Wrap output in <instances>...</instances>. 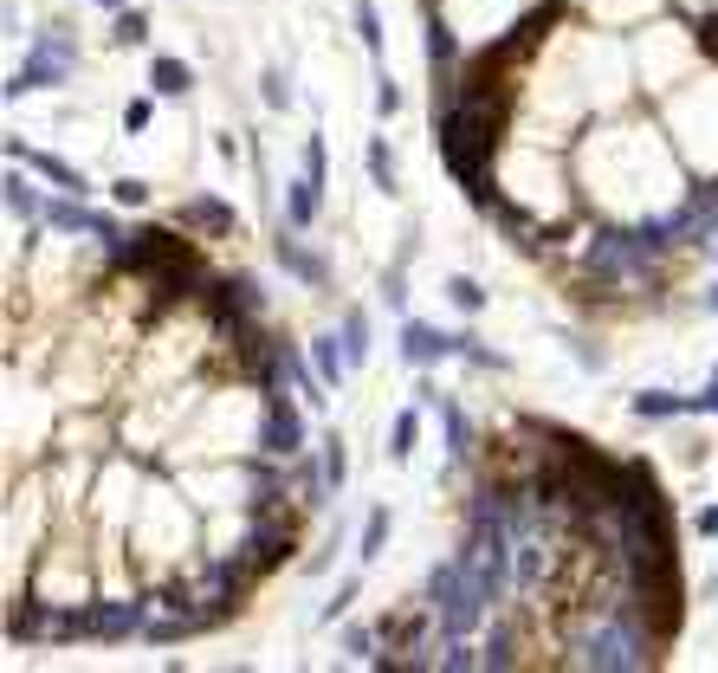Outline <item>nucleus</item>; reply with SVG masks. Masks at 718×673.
<instances>
[{"instance_id":"nucleus-1","label":"nucleus","mask_w":718,"mask_h":673,"mask_svg":"<svg viewBox=\"0 0 718 673\" xmlns=\"http://www.w3.org/2000/svg\"><path fill=\"white\" fill-rule=\"evenodd\" d=\"M72 65H78V46H72V39H65V33H39V39H33V52H26V65L13 72L7 98H26V91L65 85V78H72Z\"/></svg>"},{"instance_id":"nucleus-2","label":"nucleus","mask_w":718,"mask_h":673,"mask_svg":"<svg viewBox=\"0 0 718 673\" xmlns=\"http://www.w3.org/2000/svg\"><path fill=\"white\" fill-rule=\"evenodd\" d=\"M266 460H298L305 453V415L285 402L279 389H266V408H259V441H253Z\"/></svg>"},{"instance_id":"nucleus-3","label":"nucleus","mask_w":718,"mask_h":673,"mask_svg":"<svg viewBox=\"0 0 718 673\" xmlns=\"http://www.w3.org/2000/svg\"><path fill=\"white\" fill-rule=\"evenodd\" d=\"M136 628H143V602H130V596H104V602L85 609V635L91 641H130Z\"/></svg>"},{"instance_id":"nucleus-4","label":"nucleus","mask_w":718,"mask_h":673,"mask_svg":"<svg viewBox=\"0 0 718 673\" xmlns=\"http://www.w3.org/2000/svg\"><path fill=\"white\" fill-rule=\"evenodd\" d=\"M460 350H466V337H447V331H434V324H421V318L402 324V356H408L414 369L447 363V356H460Z\"/></svg>"},{"instance_id":"nucleus-5","label":"nucleus","mask_w":718,"mask_h":673,"mask_svg":"<svg viewBox=\"0 0 718 673\" xmlns=\"http://www.w3.org/2000/svg\"><path fill=\"white\" fill-rule=\"evenodd\" d=\"M175 227H182V233H233V208H227V201H214V195L182 201V208H175Z\"/></svg>"},{"instance_id":"nucleus-6","label":"nucleus","mask_w":718,"mask_h":673,"mask_svg":"<svg viewBox=\"0 0 718 673\" xmlns=\"http://www.w3.org/2000/svg\"><path fill=\"white\" fill-rule=\"evenodd\" d=\"M279 266L292 272V279H305V285H330V266L311 253V246H298V240H285L279 233Z\"/></svg>"},{"instance_id":"nucleus-7","label":"nucleus","mask_w":718,"mask_h":673,"mask_svg":"<svg viewBox=\"0 0 718 673\" xmlns=\"http://www.w3.org/2000/svg\"><path fill=\"white\" fill-rule=\"evenodd\" d=\"M149 91H156V98H188V91H195V65L156 59V65H149Z\"/></svg>"},{"instance_id":"nucleus-8","label":"nucleus","mask_w":718,"mask_h":673,"mask_svg":"<svg viewBox=\"0 0 718 673\" xmlns=\"http://www.w3.org/2000/svg\"><path fill=\"white\" fill-rule=\"evenodd\" d=\"M13 156H26V169H39V175H52V182L65 188V195H91V182L72 169V162H59V156H39V149H13Z\"/></svg>"},{"instance_id":"nucleus-9","label":"nucleus","mask_w":718,"mask_h":673,"mask_svg":"<svg viewBox=\"0 0 718 673\" xmlns=\"http://www.w3.org/2000/svg\"><path fill=\"white\" fill-rule=\"evenodd\" d=\"M440 428H447V453L453 460H473V428H466L460 402H447V395H440Z\"/></svg>"},{"instance_id":"nucleus-10","label":"nucleus","mask_w":718,"mask_h":673,"mask_svg":"<svg viewBox=\"0 0 718 673\" xmlns=\"http://www.w3.org/2000/svg\"><path fill=\"white\" fill-rule=\"evenodd\" d=\"M311 363L324 382H343V369H350V350H343V337H317L311 343Z\"/></svg>"},{"instance_id":"nucleus-11","label":"nucleus","mask_w":718,"mask_h":673,"mask_svg":"<svg viewBox=\"0 0 718 673\" xmlns=\"http://www.w3.org/2000/svg\"><path fill=\"white\" fill-rule=\"evenodd\" d=\"M479 654H486V667H518V661H524V654H518V628L499 622V628L486 635V648H479Z\"/></svg>"},{"instance_id":"nucleus-12","label":"nucleus","mask_w":718,"mask_h":673,"mask_svg":"<svg viewBox=\"0 0 718 673\" xmlns=\"http://www.w3.org/2000/svg\"><path fill=\"white\" fill-rule=\"evenodd\" d=\"M317 188H324V182H311V175H305V182H292V195H285V221H292V227H311L317 221Z\"/></svg>"},{"instance_id":"nucleus-13","label":"nucleus","mask_w":718,"mask_h":673,"mask_svg":"<svg viewBox=\"0 0 718 673\" xmlns=\"http://www.w3.org/2000/svg\"><path fill=\"white\" fill-rule=\"evenodd\" d=\"M414 441H421V408H402V415H395V428H389V460H408Z\"/></svg>"},{"instance_id":"nucleus-14","label":"nucleus","mask_w":718,"mask_h":673,"mask_svg":"<svg viewBox=\"0 0 718 673\" xmlns=\"http://www.w3.org/2000/svg\"><path fill=\"white\" fill-rule=\"evenodd\" d=\"M343 350H350V369L369 363V311H343Z\"/></svg>"},{"instance_id":"nucleus-15","label":"nucleus","mask_w":718,"mask_h":673,"mask_svg":"<svg viewBox=\"0 0 718 673\" xmlns=\"http://www.w3.org/2000/svg\"><path fill=\"white\" fill-rule=\"evenodd\" d=\"M634 415H647V421H667V415H686V395H667V389H647V395H634Z\"/></svg>"},{"instance_id":"nucleus-16","label":"nucleus","mask_w":718,"mask_h":673,"mask_svg":"<svg viewBox=\"0 0 718 673\" xmlns=\"http://www.w3.org/2000/svg\"><path fill=\"white\" fill-rule=\"evenodd\" d=\"M110 39H117V46H143L149 39V7H123L117 26H110Z\"/></svg>"},{"instance_id":"nucleus-17","label":"nucleus","mask_w":718,"mask_h":673,"mask_svg":"<svg viewBox=\"0 0 718 673\" xmlns=\"http://www.w3.org/2000/svg\"><path fill=\"white\" fill-rule=\"evenodd\" d=\"M317 466H324L330 492H343V479H350V453H343V434H330V441H324V453H317Z\"/></svg>"},{"instance_id":"nucleus-18","label":"nucleus","mask_w":718,"mask_h":673,"mask_svg":"<svg viewBox=\"0 0 718 673\" xmlns=\"http://www.w3.org/2000/svg\"><path fill=\"white\" fill-rule=\"evenodd\" d=\"M7 208H13V214H26V221H39V214H46V201H39V188H33V182L7 175Z\"/></svg>"},{"instance_id":"nucleus-19","label":"nucleus","mask_w":718,"mask_h":673,"mask_svg":"<svg viewBox=\"0 0 718 673\" xmlns=\"http://www.w3.org/2000/svg\"><path fill=\"white\" fill-rule=\"evenodd\" d=\"M382 544H389V512L376 505V512H369V525H363V544H356V557L376 563V557H382Z\"/></svg>"},{"instance_id":"nucleus-20","label":"nucleus","mask_w":718,"mask_h":673,"mask_svg":"<svg viewBox=\"0 0 718 673\" xmlns=\"http://www.w3.org/2000/svg\"><path fill=\"white\" fill-rule=\"evenodd\" d=\"M369 182H376L382 195H395V156H389V143H382V136L369 143Z\"/></svg>"},{"instance_id":"nucleus-21","label":"nucleus","mask_w":718,"mask_h":673,"mask_svg":"<svg viewBox=\"0 0 718 673\" xmlns=\"http://www.w3.org/2000/svg\"><path fill=\"white\" fill-rule=\"evenodd\" d=\"M356 33H363L369 52H382V13H376V0H356Z\"/></svg>"},{"instance_id":"nucleus-22","label":"nucleus","mask_w":718,"mask_h":673,"mask_svg":"<svg viewBox=\"0 0 718 673\" xmlns=\"http://www.w3.org/2000/svg\"><path fill=\"white\" fill-rule=\"evenodd\" d=\"M447 298L460 311H486V292H479V279H466V272H460V279H447Z\"/></svg>"},{"instance_id":"nucleus-23","label":"nucleus","mask_w":718,"mask_h":673,"mask_svg":"<svg viewBox=\"0 0 718 673\" xmlns=\"http://www.w3.org/2000/svg\"><path fill=\"white\" fill-rule=\"evenodd\" d=\"M259 85H266V104H272V111H285V104H292V85H285V72H279V65H272V72L259 78Z\"/></svg>"},{"instance_id":"nucleus-24","label":"nucleus","mask_w":718,"mask_h":673,"mask_svg":"<svg viewBox=\"0 0 718 673\" xmlns=\"http://www.w3.org/2000/svg\"><path fill=\"white\" fill-rule=\"evenodd\" d=\"M110 195H117L123 208H143V201H149V182H136V175H123V182H110Z\"/></svg>"},{"instance_id":"nucleus-25","label":"nucleus","mask_w":718,"mask_h":673,"mask_svg":"<svg viewBox=\"0 0 718 673\" xmlns=\"http://www.w3.org/2000/svg\"><path fill=\"white\" fill-rule=\"evenodd\" d=\"M395 111H402V85L382 78V85H376V117H395Z\"/></svg>"},{"instance_id":"nucleus-26","label":"nucleus","mask_w":718,"mask_h":673,"mask_svg":"<svg viewBox=\"0 0 718 673\" xmlns=\"http://www.w3.org/2000/svg\"><path fill=\"white\" fill-rule=\"evenodd\" d=\"M382 635H369V628H350V635H343V648H350V661H369V648H376Z\"/></svg>"},{"instance_id":"nucleus-27","label":"nucleus","mask_w":718,"mask_h":673,"mask_svg":"<svg viewBox=\"0 0 718 673\" xmlns=\"http://www.w3.org/2000/svg\"><path fill=\"white\" fill-rule=\"evenodd\" d=\"M350 602H356V576H350V583H343V589H337V596H330V602H324V622H337V615L350 609Z\"/></svg>"},{"instance_id":"nucleus-28","label":"nucleus","mask_w":718,"mask_h":673,"mask_svg":"<svg viewBox=\"0 0 718 673\" xmlns=\"http://www.w3.org/2000/svg\"><path fill=\"white\" fill-rule=\"evenodd\" d=\"M305 175H311V182H324V136H311V143H305Z\"/></svg>"},{"instance_id":"nucleus-29","label":"nucleus","mask_w":718,"mask_h":673,"mask_svg":"<svg viewBox=\"0 0 718 673\" xmlns=\"http://www.w3.org/2000/svg\"><path fill=\"white\" fill-rule=\"evenodd\" d=\"M686 415H718V376H712L706 395H686Z\"/></svg>"},{"instance_id":"nucleus-30","label":"nucleus","mask_w":718,"mask_h":673,"mask_svg":"<svg viewBox=\"0 0 718 673\" xmlns=\"http://www.w3.org/2000/svg\"><path fill=\"white\" fill-rule=\"evenodd\" d=\"M149 123V98H136V104H123V130H143Z\"/></svg>"},{"instance_id":"nucleus-31","label":"nucleus","mask_w":718,"mask_h":673,"mask_svg":"<svg viewBox=\"0 0 718 673\" xmlns=\"http://www.w3.org/2000/svg\"><path fill=\"white\" fill-rule=\"evenodd\" d=\"M98 7H110V13H123V7H130V0H98Z\"/></svg>"},{"instance_id":"nucleus-32","label":"nucleus","mask_w":718,"mask_h":673,"mask_svg":"<svg viewBox=\"0 0 718 673\" xmlns=\"http://www.w3.org/2000/svg\"><path fill=\"white\" fill-rule=\"evenodd\" d=\"M706 311H718V285H712V292H706Z\"/></svg>"}]
</instances>
